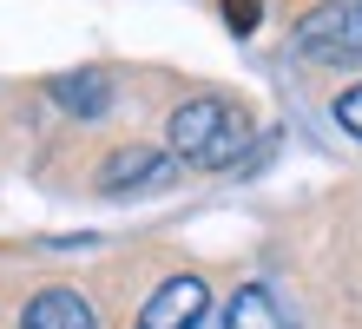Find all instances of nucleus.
<instances>
[{"label":"nucleus","mask_w":362,"mask_h":329,"mask_svg":"<svg viewBox=\"0 0 362 329\" xmlns=\"http://www.w3.org/2000/svg\"><path fill=\"white\" fill-rule=\"evenodd\" d=\"M165 139H172V158L178 165L224 171V165H238V151L250 145V112H244L238 99L198 93V99H185L178 112L165 119Z\"/></svg>","instance_id":"1"},{"label":"nucleus","mask_w":362,"mask_h":329,"mask_svg":"<svg viewBox=\"0 0 362 329\" xmlns=\"http://www.w3.org/2000/svg\"><path fill=\"white\" fill-rule=\"evenodd\" d=\"M296 47L323 66H356L362 59V13L343 7V0H329V7L303 13V27H296Z\"/></svg>","instance_id":"2"},{"label":"nucleus","mask_w":362,"mask_h":329,"mask_svg":"<svg viewBox=\"0 0 362 329\" xmlns=\"http://www.w3.org/2000/svg\"><path fill=\"white\" fill-rule=\"evenodd\" d=\"M172 178H178V158H172V151H158V145H119L112 158L99 165V191H112V197L165 191Z\"/></svg>","instance_id":"3"},{"label":"nucleus","mask_w":362,"mask_h":329,"mask_svg":"<svg viewBox=\"0 0 362 329\" xmlns=\"http://www.w3.org/2000/svg\"><path fill=\"white\" fill-rule=\"evenodd\" d=\"M211 310V290H204V277H165L152 303L139 310V329H198Z\"/></svg>","instance_id":"4"},{"label":"nucleus","mask_w":362,"mask_h":329,"mask_svg":"<svg viewBox=\"0 0 362 329\" xmlns=\"http://www.w3.org/2000/svg\"><path fill=\"white\" fill-rule=\"evenodd\" d=\"M20 329H99V316H93V303L79 290L53 283V290H40L27 310H20Z\"/></svg>","instance_id":"5"},{"label":"nucleus","mask_w":362,"mask_h":329,"mask_svg":"<svg viewBox=\"0 0 362 329\" xmlns=\"http://www.w3.org/2000/svg\"><path fill=\"white\" fill-rule=\"evenodd\" d=\"M224 329H296V316L284 310V296L264 290V283H244L224 310Z\"/></svg>","instance_id":"6"},{"label":"nucleus","mask_w":362,"mask_h":329,"mask_svg":"<svg viewBox=\"0 0 362 329\" xmlns=\"http://www.w3.org/2000/svg\"><path fill=\"white\" fill-rule=\"evenodd\" d=\"M53 99L66 105V112H79V119H99L105 105H112V79H105L99 66H86V73H66V79H53Z\"/></svg>","instance_id":"7"},{"label":"nucleus","mask_w":362,"mask_h":329,"mask_svg":"<svg viewBox=\"0 0 362 329\" xmlns=\"http://www.w3.org/2000/svg\"><path fill=\"white\" fill-rule=\"evenodd\" d=\"M336 125H343L349 139H362V86H349V93H336Z\"/></svg>","instance_id":"8"},{"label":"nucleus","mask_w":362,"mask_h":329,"mask_svg":"<svg viewBox=\"0 0 362 329\" xmlns=\"http://www.w3.org/2000/svg\"><path fill=\"white\" fill-rule=\"evenodd\" d=\"M224 13H230V27L250 33V20H257V0H224Z\"/></svg>","instance_id":"9"},{"label":"nucleus","mask_w":362,"mask_h":329,"mask_svg":"<svg viewBox=\"0 0 362 329\" xmlns=\"http://www.w3.org/2000/svg\"><path fill=\"white\" fill-rule=\"evenodd\" d=\"M356 13H362V7H356Z\"/></svg>","instance_id":"10"}]
</instances>
